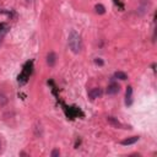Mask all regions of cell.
Masks as SVG:
<instances>
[{"label":"cell","mask_w":157,"mask_h":157,"mask_svg":"<svg viewBox=\"0 0 157 157\" xmlns=\"http://www.w3.org/2000/svg\"><path fill=\"white\" fill-rule=\"evenodd\" d=\"M67 44H69V48L71 49L72 53L78 54V53L81 52V49H82V40H81L80 34H78L76 31H71V32L69 33Z\"/></svg>","instance_id":"1"},{"label":"cell","mask_w":157,"mask_h":157,"mask_svg":"<svg viewBox=\"0 0 157 157\" xmlns=\"http://www.w3.org/2000/svg\"><path fill=\"white\" fill-rule=\"evenodd\" d=\"M31 72H32V61H28V63H26V65L23 66L22 72L18 75V82H20L21 85L26 83L27 80L29 78Z\"/></svg>","instance_id":"2"},{"label":"cell","mask_w":157,"mask_h":157,"mask_svg":"<svg viewBox=\"0 0 157 157\" xmlns=\"http://www.w3.org/2000/svg\"><path fill=\"white\" fill-rule=\"evenodd\" d=\"M9 29H10V26H9L7 23H5V22H2V23H0V44H1V42H2V39L5 38V36L7 34V32H9Z\"/></svg>","instance_id":"3"},{"label":"cell","mask_w":157,"mask_h":157,"mask_svg":"<svg viewBox=\"0 0 157 157\" xmlns=\"http://www.w3.org/2000/svg\"><path fill=\"white\" fill-rule=\"evenodd\" d=\"M120 91V86L118 85V83H115V82H112L109 86H108V88H107V93L108 94H115V93H118Z\"/></svg>","instance_id":"4"},{"label":"cell","mask_w":157,"mask_h":157,"mask_svg":"<svg viewBox=\"0 0 157 157\" xmlns=\"http://www.w3.org/2000/svg\"><path fill=\"white\" fill-rule=\"evenodd\" d=\"M131 103H132V87L128 86L126 93H125V104L126 105H131Z\"/></svg>","instance_id":"5"},{"label":"cell","mask_w":157,"mask_h":157,"mask_svg":"<svg viewBox=\"0 0 157 157\" xmlns=\"http://www.w3.org/2000/svg\"><path fill=\"white\" fill-rule=\"evenodd\" d=\"M101 94H102V91H101V88H98V87H94V88H92V90L88 92V97H90L91 99H96V98H98Z\"/></svg>","instance_id":"6"},{"label":"cell","mask_w":157,"mask_h":157,"mask_svg":"<svg viewBox=\"0 0 157 157\" xmlns=\"http://www.w3.org/2000/svg\"><path fill=\"white\" fill-rule=\"evenodd\" d=\"M55 61H56V55H55V53L50 52V53L47 55V64H48L49 66H54V65H55Z\"/></svg>","instance_id":"7"},{"label":"cell","mask_w":157,"mask_h":157,"mask_svg":"<svg viewBox=\"0 0 157 157\" xmlns=\"http://www.w3.org/2000/svg\"><path fill=\"white\" fill-rule=\"evenodd\" d=\"M136 141H139V136H132V137H128V139L123 140V141H121V145L128 146V145H132V144H135Z\"/></svg>","instance_id":"8"},{"label":"cell","mask_w":157,"mask_h":157,"mask_svg":"<svg viewBox=\"0 0 157 157\" xmlns=\"http://www.w3.org/2000/svg\"><path fill=\"white\" fill-rule=\"evenodd\" d=\"M107 120H108V123H110L112 125H114V126H117V128H121V126H123V125H121L114 117H108Z\"/></svg>","instance_id":"9"},{"label":"cell","mask_w":157,"mask_h":157,"mask_svg":"<svg viewBox=\"0 0 157 157\" xmlns=\"http://www.w3.org/2000/svg\"><path fill=\"white\" fill-rule=\"evenodd\" d=\"M94 10H96V12H97V13H99V15H103V13L105 12L104 6H103V5H101V4H97V5L94 6Z\"/></svg>","instance_id":"10"},{"label":"cell","mask_w":157,"mask_h":157,"mask_svg":"<svg viewBox=\"0 0 157 157\" xmlns=\"http://www.w3.org/2000/svg\"><path fill=\"white\" fill-rule=\"evenodd\" d=\"M114 77H115V78H119V80H126V78H128L126 74H125V72H121V71H117V72L114 74Z\"/></svg>","instance_id":"11"},{"label":"cell","mask_w":157,"mask_h":157,"mask_svg":"<svg viewBox=\"0 0 157 157\" xmlns=\"http://www.w3.org/2000/svg\"><path fill=\"white\" fill-rule=\"evenodd\" d=\"M7 103V97L2 93H0V107H4Z\"/></svg>","instance_id":"12"},{"label":"cell","mask_w":157,"mask_h":157,"mask_svg":"<svg viewBox=\"0 0 157 157\" xmlns=\"http://www.w3.org/2000/svg\"><path fill=\"white\" fill-rule=\"evenodd\" d=\"M59 155H60V152H59V150H56V148H55V150H53V151H52V153H50V156H52V157H56V156H59Z\"/></svg>","instance_id":"13"},{"label":"cell","mask_w":157,"mask_h":157,"mask_svg":"<svg viewBox=\"0 0 157 157\" xmlns=\"http://www.w3.org/2000/svg\"><path fill=\"white\" fill-rule=\"evenodd\" d=\"M94 63H96V64H98V65H103V61H102L101 59H98V58L94 60Z\"/></svg>","instance_id":"14"},{"label":"cell","mask_w":157,"mask_h":157,"mask_svg":"<svg viewBox=\"0 0 157 157\" xmlns=\"http://www.w3.org/2000/svg\"><path fill=\"white\" fill-rule=\"evenodd\" d=\"M0 151H1V140H0Z\"/></svg>","instance_id":"15"},{"label":"cell","mask_w":157,"mask_h":157,"mask_svg":"<svg viewBox=\"0 0 157 157\" xmlns=\"http://www.w3.org/2000/svg\"><path fill=\"white\" fill-rule=\"evenodd\" d=\"M27 1H28V2H29V1H32V0H27Z\"/></svg>","instance_id":"16"}]
</instances>
